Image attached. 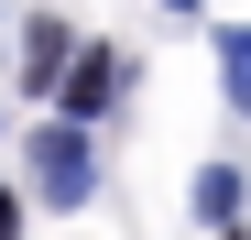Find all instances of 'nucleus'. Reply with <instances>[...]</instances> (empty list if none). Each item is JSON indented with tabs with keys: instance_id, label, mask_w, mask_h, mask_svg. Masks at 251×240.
Instances as JSON below:
<instances>
[{
	"instance_id": "3",
	"label": "nucleus",
	"mask_w": 251,
	"mask_h": 240,
	"mask_svg": "<svg viewBox=\"0 0 251 240\" xmlns=\"http://www.w3.org/2000/svg\"><path fill=\"white\" fill-rule=\"evenodd\" d=\"M76 44H66V22H33L22 33V76H33V88H55V66H66Z\"/></svg>"
},
{
	"instance_id": "4",
	"label": "nucleus",
	"mask_w": 251,
	"mask_h": 240,
	"mask_svg": "<svg viewBox=\"0 0 251 240\" xmlns=\"http://www.w3.org/2000/svg\"><path fill=\"white\" fill-rule=\"evenodd\" d=\"M219 88H229V109H251V22L219 33Z\"/></svg>"
},
{
	"instance_id": "7",
	"label": "nucleus",
	"mask_w": 251,
	"mask_h": 240,
	"mask_svg": "<svg viewBox=\"0 0 251 240\" xmlns=\"http://www.w3.org/2000/svg\"><path fill=\"white\" fill-rule=\"evenodd\" d=\"M164 11H197V0H164Z\"/></svg>"
},
{
	"instance_id": "2",
	"label": "nucleus",
	"mask_w": 251,
	"mask_h": 240,
	"mask_svg": "<svg viewBox=\"0 0 251 240\" xmlns=\"http://www.w3.org/2000/svg\"><path fill=\"white\" fill-rule=\"evenodd\" d=\"M99 109H120V55L109 44L66 55V120H99Z\"/></svg>"
},
{
	"instance_id": "5",
	"label": "nucleus",
	"mask_w": 251,
	"mask_h": 240,
	"mask_svg": "<svg viewBox=\"0 0 251 240\" xmlns=\"http://www.w3.org/2000/svg\"><path fill=\"white\" fill-rule=\"evenodd\" d=\"M197 218H219V229L240 218V164H207L197 175Z\"/></svg>"
},
{
	"instance_id": "6",
	"label": "nucleus",
	"mask_w": 251,
	"mask_h": 240,
	"mask_svg": "<svg viewBox=\"0 0 251 240\" xmlns=\"http://www.w3.org/2000/svg\"><path fill=\"white\" fill-rule=\"evenodd\" d=\"M11 229H22V208H11V196H0V240H11Z\"/></svg>"
},
{
	"instance_id": "1",
	"label": "nucleus",
	"mask_w": 251,
	"mask_h": 240,
	"mask_svg": "<svg viewBox=\"0 0 251 240\" xmlns=\"http://www.w3.org/2000/svg\"><path fill=\"white\" fill-rule=\"evenodd\" d=\"M33 186H44L55 208H88L99 196V153H88L76 120H44V131H33Z\"/></svg>"
}]
</instances>
